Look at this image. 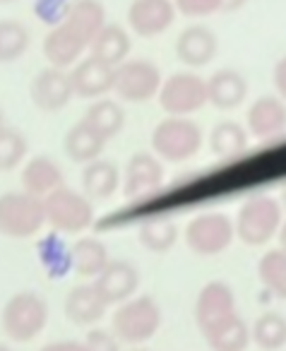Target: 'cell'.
Instances as JSON below:
<instances>
[{
	"label": "cell",
	"mask_w": 286,
	"mask_h": 351,
	"mask_svg": "<svg viewBox=\"0 0 286 351\" xmlns=\"http://www.w3.org/2000/svg\"><path fill=\"white\" fill-rule=\"evenodd\" d=\"M49 325V303L36 291H17L3 306L0 327L3 335L17 344L36 339Z\"/></svg>",
	"instance_id": "cell-1"
},
{
	"label": "cell",
	"mask_w": 286,
	"mask_h": 351,
	"mask_svg": "<svg viewBox=\"0 0 286 351\" xmlns=\"http://www.w3.org/2000/svg\"><path fill=\"white\" fill-rule=\"evenodd\" d=\"M161 327V308L152 296H132L116 306L111 315V332L121 344L142 346L154 339Z\"/></svg>",
	"instance_id": "cell-2"
},
{
	"label": "cell",
	"mask_w": 286,
	"mask_h": 351,
	"mask_svg": "<svg viewBox=\"0 0 286 351\" xmlns=\"http://www.w3.org/2000/svg\"><path fill=\"white\" fill-rule=\"evenodd\" d=\"M202 128L193 118L166 116L161 123H156L152 130V154L161 161L171 164H183L193 159L202 147Z\"/></svg>",
	"instance_id": "cell-3"
},
{
	"label": "cell",
	"mask_w": 286,
	"mask_h": 351,
	"mask_svg": "<svg viewBox=\"0 0 286 351\" xmlns=\"http://www.w3.org/2000/svg\"><path fill=\"white\" fill-rule=\"evenodd\" d=\"M281 226V202L272 195H255L246 200L233 219L236 239L246 245L260 248L267 245Z\"/></svg>",
	"instance_id": "cell-4"
},
{
	"label": "cell",
	"mask_w": 286,
	"mask_h": 351,
	"mask_svg": "<svg viewBox=\"0 0 286 351\" xmlns=\"http://www.w3.org/2000/svg\"><path fill=\"white\" fill-rule=\"evenodd\" d=\"M44 217L58 234H82L94 221V202L75 188L60 186L44 197Z\"/></svg>",
	"instance_id": "cell-5"
},
{
	"label": "cell",
	"mask_w": 286,
	"mask_h": 351,
	"mask_svg": "<svg viewBox=\"0 0 286 351\" xmlns=\"http://www.w3.org/2000/svg\"><path fill=\"white\" fill-rule=\"evenodd\" d=\"M46 226L44 200L25 191H10L0 195V236L32 239Z\"/></svg>",
	"instance_id": "cell-6"
},
{
	"label": "cell",
	"mask_w": 286,
	"mask_h": 351,
	"mask_svg": "<svg viewBox=\"0 0 286 351\" xmlns=\"http://www.w3.org/2000/svg\"><path fill=\"white\" fill-rule=\"evenodd\" d=\"M236 239L233 219L224 212H204L188 221L185 226V243L195 255L214 258L231 248Z\"/></svg>",
	"instance_id": "cell-7"
},
{
	"label": "cell",
	"mask_w": 286,
	"mask_h": 351,
	"mask_svg": "<svg viewBox=\"0 0 286 351\" xmlns=\"http://www.w3.org/2000/svg\"><path fill=\"white\" fill-rule=\"evenodd\" d=\"M156 97H159V106L169 116L190 118V113L200 111L207 104V80L190 70H180L161 82Z\"/></svg>",
	"instance_id": "cell-8"
},
{
	"label": "cell",
	"mask_w": 286,
	"mask_h": 351,
	"mask_svg": "<svg viewBox=\"0 0 286 351\" xmlns=\"http://www.w3.org/2000/svg\"><path fill=\"white\" fill-rule=\"evenodd\" d=\"M161 70L156 63L147 58H128L121 63L113 75V94H118L121 101L145 104L159 94L161 89Z\"/></svg>",
	"instance_id": "cell-9"
},
{
	"label": "cell",
	"mask_w": 286,
	"mask_h": 351,
	"mask_svg": "<svg viewBox=\"0 0 286 351\" xmlns=\"http://www.w3.org/2000/svg\"><path fill=\"white\" fill-rule=\"evenodd\" d=\"M193 315H195V325H198L202 337H207L209 332L226 325L228 320H233L238 315L233 289L226 282H222V279L207 282L200 289L198 298H195Z\"/></svg>",
	"instance_id": "cell-10"
},
{
	"label": "cell",
	"mask_w": 286,
	"mask_h": 351,
	"mask_svg": "<svg viewBox=\"0 0 286 351\" xmlns=\"http://www.w3.org/2000/svg\"><path fill=\"white\" fill-rule=\"evenodd\" d=\"M102 301L111 306H121L128 298H132L140 287V269L130 260H108L104 272L92 282Z\"/></svg>",
	"instance_id": "cell-11"
},
{
	"label": "cell",
	"mask_w": 286,
	"mask_h": 351,
	"mask_svg": "<svg viewBox=\"0 0 286 351\" xmlns=\"http://www.w3.org/2000/svg\"><path fill=\"white\" fill-rule=\"evenodd\" d=\"M29 97L39 111L56 113L70 104L73 94V84H70V73L60 68H41L34 75L29 84Z\"/></svg>",
	"instance_id": "cell-12"
},
{
	"label": "cell",
	"mask_w": 286,
	"mask_h": 351,
	"mask_svg": "<svg viewBox=\"0 0 286 351\" xmlns=\"http://www.w3.org/2000/svg\"><path fill=\"white\" fill-rule=\"evenodd\" d=\"M176 22L174 0H132L128 8V25L140 39H154Z\"/></svg>",
	"instance_id": "cell-13"
},
{
	"label": "cell",
	"mask_w": 286,
	"mask_h": 351,
	"mask_svg": "<svg viewBox=\"0 0 286 351\" xmlns=\"http://www.w3.org/2000/svg\"><path fill=\"white\" fill-rule=\"evenodd\" d=\"M104 25H106V8L99 0H73L63 20L58 22L60 29H65L73 39L87 46V51L94 36L104 29Z\"/></svg>",
	"instance_id": "cell-14"
},
{
	"label": "cell",
	"mask_w": 286,
	"mask_h": 351,
	"mask_svg": "<svg viewBox=\"0 0 286 351\" xmlns=\"http://www.w3.org/2000/svg\"><path fill=\"white\" fill-rule=\"evenodd\" d=\"M164 164L152 152H137L130 156L123 173V193L128 197H142L159 191L164 183Z\"/></svg>",
	"instance_id": "cell-15"
},
{
	"label": "cell",
	"mask_w": 286,
	"mask_h": 351,
	"mask_svg": "<svg viewBox=\"0 0 286 351\" xmlns=\"http://www.w3.org/2000/svg\"><path fill=\"white\" fill-rule=\"evenodd\" d=\"M68 73H70V84H73V94L80 99H94L97 101V99H104V94L113 92L116 68L92 58V56L82 58Z\"/></svg>",
	"instance_id": "cell-16"
},
{
	"label": "cell",
	"mask_w": 286,
	"mask_h": 351,
	"mask_svg": "<svg viewBox=\"0 0 286 351\" xmlns=\"http://www.w3.org/2000/svg\"><path fill=\"white\" fill-rule=\"evenodd\" d=\"M176 56L188 68H204L214 60L219 51V39L209 27L190 25L176 36Z\"/></svg>",
	"instance_id": "cell-17"
},
{
	"label": "cell",
	"mask_w": 286,
	"mask_h": 351,
	"mask_svg": "<svg viewBox=\"0 0 286 351\" xmlns=\"http://www.w3.org/2000/svg\"><path fill=\"white\" fill-rule=\"evenodd\" d=\"M246 130L252 137H274L286 130V101L276 94H265L255 99L246 113Z\"/></svg>",
	"instance_id": "cell-18"
},
{
	"label": "cell",
	"mask_w": 286,
	"mask_h": 351,
	"mask_svg": "<svg viewBox=\"0 0 286 351\" xmlns=\"http://www.w3.org/2000/svg\"><path fill=\"white\" fill-rule=\"evenodd\" d=\"M20 183H22V191L25 193L44 200V197L49 195V193H53L56 188L65 186V176H63L60 164L53 159V156L36 154L22 166Z\"/></svg>",
	"instance_id": "cell-19"
},
{
	"label": "cell",
	"mask_w": 286,
	"mask_h": 351,
	"mask_svg": "<svg viewBox=\"0 0 286 351\" xmlns=\"http://www.w3.org/2000/svg\"><path fill=\"white\" fill-rule=\"evenodd\" d=\"M65 317L78 327H94L104 315H106L108 306L102 301L97 289L92 284H78L68 291L63 303Z\"/></svg>",
	"instance_id": "cell-20"
},
{
	"label": "cell",
	"mask_w": 286,
	"mask_h": 351,
	"mask_svg": "<svg viewBox=\"0 0 286 351\" xmlns=\"http://www.w3.org/2000/svg\"><path fill=\"white\" fill-rule=\"evenodd\" d=\"M248 97V80L238 70L222 68L207 80V104L219 111H233Z\"/></svg>",
	"instance_id": "cell-21"
},
{
	"label": "cell",
	"mask_w": 286,
	"mask_h": 351,
	"mask_svg": "<svg viewBox=\"0 0 286 351\" xmlns=\"http://www.w3.org/2000/svg\"><path fill=\"white\" fill-rule=\"evenodd\" d=\"M121 186V171L113 161L97 159L82 171V193L92 202H104L113 197Z\"/></svg>",
	"instance_id": "cell-22"
},
{
	"label": "cell",
	"mask_w": 286,
	"mask_h": 351,
	"mask_svg": "<svg viewBox=\"0 0 286 351\" xmlns=\"http://www.w3.org/2000/svg\"><path fill=\"white\" fill-rule=\"evenodd\" d=\"M132 41L130 34L123 29L121 25H104V29L94 36V41L89 44V56L102 63L111 65V68H118L121 63H126L128 56H130Z\"/></svg>",
	"instance_id": "cell-23"
},
{
	"label": "cell",
	"mask_w": 286,
	"mask_h": 351,
	"mask_svg": "<svg viewBox=\"0 0 286 351\" xmlns=\"http://www.w3.org/2000/svg\"><path fill=\"white\" fill-rule=\"evenodd\" d=\"M104 147H106V140L99 137L84 121L75 123V125L65 132V140H63V149H65V154H68V159L82 166L102 159Z\"/></svg>",
	"instance_id": "cell-24"
},
{
	"label": "cell",
	"mask_w": 286,
	"mask_h": 351,
	"mask_svg": "<svg viewBox=\"0 0 286 351\" xmlns=\"http://www.w3.org/2000/svg\"><path fill=\"white\" fill-rule=\"evenodd\" d=\"M108 250L99 239H80L70 248V267L80 279H97L108 265Z\"/></svg>",
	"instance_id": "cell-25"
},
{
	"label": "cell",
	"mask_w": 286,
	"mask_h": 351,
	"mask_svg": "<svg viewBox=\"0 0 286 351\" xmlns=\"http://www.w3.org/2000/svg\"><path fill=\"white\" fill-rule=\"evenodd\" d=\"M82 121L87 123L99 137H104V140L108 142L121 135L123 128H126V111H123L121 104L113 101V99H97V101L87 108Z\"/></svg>",
	"instance_id": "cell-26"
},
{
	"label": "cell",
	"mask_w": 286,
	"mask_h": 351,
	"mask_svg": "<svg viewBox=\"0 0 286 351\" xmlns=\"http://www.w3.org/2000/svg\"><path fill=\"white\" fill-rule=\"evenodd\" d=\"M250 344L260 351H281L286 346V317L274 311L257 315L250 327Z\"/></svg>",
	"instance_id": "cell-27"
},
{
	"label": "cell",
	"mask_w": 286,
	"mask_h": 351,
	"mask_svg": "<svg viewBox=\"0 0 286 351\" xmlns=\"http://www.w3.org/2000/svg\"><path fill=\"white\" fill-rule=\"evenodd\" d=\"M248 130L236 121H222L212 128L209 132V149H212L214 156H222V159H228V156H238L246 152L248 147Z\"/></svg>",
	"instance_id": "cell-28"
},
{
	"label": "cell",
	"mask_w": 286,
	"mask_h": 351,
	"mask_svg": "<svg viewBox=\"0 0 286 351\" xmlns=\"http://www.w3.org/2000/svg\"><path fill=\"white\" fill-rule=\"evenodd\" d=\"M204 341L209 351H246L250 346V325L241 315H236L219 330L209 332Z\"/></svg>",
	"instance_id": "cell-29"
},
{
	"label": "cell",
	"mask_w": 286,
	"mask_h": 351,
	"mask_svg": "<svg viewBox=\"0 0 286 351\" xmlns=\"http://www.w3.org/2000/svg\"><path fill=\"white\" fill-rule=\"evenodd\" d=\"M257 277L262 287L272 296L286 301V253L281 248H272L257 263Z\"/></svg>",
	"instance_id": "cell-30"
},
{
	"label": "cell",
	"mask_w": 286,
	"mask_h": 351,
	"mask_svg": "<svg viewBox=\"0 0 286 351\" xmlns=\"http://www.w3.org/2000/svg\"><path fill=\"white\" fill-rule=\"evenodd\" d=\"M137 236L150 253H169L178 241V226L164 217H152V219L142 221Z\"/></svg>",
	"instance_id": "cell-31"
},
{
	"label": "cell",
	"mask_w": 286,
	"mask_h": 351,
	"mask_svg": "<svg viewBox=\"0 0 286 351\" xmlns=\"http://www.w3.org/2000/svg\"><path fill=\"white\" fill-rule=\"evenodd\" d=\"M32 36L22 22L0 20V63H15L29 51Z\"/></svg>",
	"instance_id": "cell-32"
},
{
	"label": "cell",
	"mask_w": 286,
	"mask_h": 351,
	"mask_svg": "<svg viewBox=\"0 0 286 351\" xmlns=\"http://www.w3.org/2000/svg\"><path fill=\"white\" fill-rule=\"evenodd\" d=\"M29 142L17 128H0V171H12L25 161Z\"/></svg>",
	"instance_id": "cell-33"
},
{
	"label": "cell",
	"mask_w": 286,
	"mask_h": 351,
	"mask_svg": "<svg viewBox=\"0 0 286 351\" xmlns=\"http://www.w3.org/2000/svg\"><path fill=\"white\" fill-rule=\"evenodd\" d=\"M174 8L183 17H209L222 12V0H174Z\"/></svg>",
	"instance_id": "cell-34"
},
{
	"label": "cell",
	"mask_w": 286,
	"mask_h": 351,
	"mask_svg": "<svg viewBox=\"0 0 286 351\" xmlns=\"http://www.w3.org/2000/svg\"><path fill=\"white\" fill-rule=\"evenodd\" d=\"M82 344L87 351H121V341L113 337V332L102 330V327H92Z\"/></svg>",
	"instance_id": "cell-35"
},
{
	"label": "cell",
	"mask_w": 286,
	"mask_h": 351,
	"mask_svg": "<svg viewBox=\"0 0 286 351\" xmlns=\"http://www.w3.org/2000/svg\"><path fill=\"white\" fill-rule=\"evenodd\" d=\"M68 5H70L68 0H36L34 10H36V15H39V20L58 25V22L63 20L65 10H68Z\"/></svg>",
	"instance_id": "cell-36"
},
{
	"label": "cell",
	"mask_w": 286,
	"mask_h": 351,
	"mask_svg": "<svg viewBox=\"0 0 286 351\" xmlns=\"http://www.w3.org/2000/svg\"><path fill=\"white\" fill-rule=\"evenodd\" d=\"M272 82H274L276 97L286 101V56H281L274 63V70H272Z\"/></svg>",
	"instance_id": "cell-37"
},
{
	"label": "cell",
	"mask_w": 286,
	"mask_h": 351,
	"mask_svg": "<svg viewBox=\"0 0 286 351\" xmlns=\"http://www.w3.org/2000/svg\"><path fill=\"white\" fill-rule=\"evenodd\" d=\"M39 351H87V349H84L82 341L63 339V341H49V344H44Z\"/></svg>",
	"instance_id": "cell-38"
},
{
	"label": "cell",
	"mask_w": 286,
	"mask_h": 351,
	"mask_svg": "<svg viewBox=\"0 0 286 351\" xmlns=\"http://www.w3.org/2000/svg\"><path fill=\"white\" fill-rule=\"evenodd\" d=\"M248 0H222V12H236L246 5Z\"/></svg>",
	"instance_id": "cell-39"
},
{
	"label": "cell",
	"mask_w": 286,
	"mask_h": 351,
	"mask_svg": "<svg viewBox=\"0 0 286 351\" xmlns=\"http://www.w3.org/2000/svg\"><path fill=\"white\" fill-rule=\"evenodd\" d=\"M276 236H279V248L286 253V221H281V226H279V234H276Z\"/></svg>",
	"instance_id": "cell-40"
},
{
	"label": "cell",
	"mask_w": 286,
	"mask_h": 351,
	"mask_svg": "<svg viewBox=\"0 0 286 351\" xmlns=\"http://www.w3.org/2000/svg\"><path fill=\"white\" fill-rule=\"evenodd\" d=\"M8 123H5V113H3V108H0V128H5Z\"/></svg>",
	"instance_id": "cell-41"
},
{
	"label": "cell",
	"mask_w": 286,
	"mask_h": 351,
	"mask_svg": "<svg viewBox=\"0 0 286 351\" xmlns=\"http://www.w3.org/2000/svg\"><path fill=\"white\" fill-rule=\"evenodd\" d=\"M128 351H150V349H145V346H130Z\"/></svg>",
	"instance_id": "cell-42"
},
{
	"label": "cell",
	"mask_w": 286,
	"mask_h": 351,
	"mask_svg": "<svg viewBox=\"0 0 286 351\" xmlns=\"http://www.w3.org/2000/svg\"><path fill=\"white\" fill-rule=\"evenodd\" d=\"M281 205L286 207V186H284V191H281Z\"/></svg>",
	"instance_id": "cell-43"
},
{
	"label": "cell",
	"mask_w": 286,
	"mask_h": 351,
	"mask_svg": "<svg viewBox=\"0 0 286 351\" xmlns=\"http://www.w3.org/2000/svg\"><path fill=\"white\" fill-rule=\"evenodd\" d=\"M10 3H15V0H0V5H10Z\"/></svg>",
	"instance_id": "cell-44"
},
{
	"label": "cell",
	"mask_w": 286,
	"mask_h": 351,
	"mask_svg": "<svg viewBox=\"0 0 286 351\" xmlns=\"http://www.w3.org/2000/svg\"><path fill=\"white\" fill-rule=\"evenodd\" d=\"M0 351H12V349L8 344H0Z\"/></svg>",
	"instance_id": "cell-45"
}]
</instances>
